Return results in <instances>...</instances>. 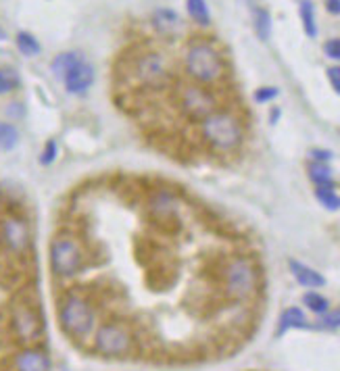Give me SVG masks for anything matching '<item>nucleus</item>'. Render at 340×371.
<instances>
[{
	"label": "nucleus",
	"mask_w": 340,
	"mask_h": 371,
	"mask_svg": "<svg viewBox=\"0 0 340 371\" xmlns=\"http://www.w3.org/2000/svg\"><path fill=\"white\" fill-rule=\"evenodd\" d=\"M221 284H223V294L232 304L248 302L259 290L257 265L244 254H236L228 259L221 269Z\"/></svg>",
	"instance_id": "obj_1"
},
{
	"label": "nucleus",
	"mask_w": 340,
	"mask_h": 371,
	"mask_svg": "<svg viewBox=\"0 0 340 371\" xmlns=\"http://www.w3.org/2000/svg\"><path fill=\"white\" fill-rule=\"evenodd\" d=\"M201 136L203 140L219 153H232L242 144V126L236 115L230 111H213L201 121Z\"/></svg>",
	"instance_id": "obj_2"
},
{
	"label": "nucleus",
	"mask_w": 340,
	"mask_h": 371,
	"mask_svg": "<svg viewBox=\"0 0 340 371\" xmlns=\"http://www.w3.org/2000/svg\"><path fill=\"white\" fill-rule=\"evenodd\" d=\"M184 67L188 76L198 84H215L223 78L226 65L221 53L209 42H192L184 55Z\"/></svg>",
	"instance_id": "obj_3"
},
{
	"label": "nucleus",
	"mask_w": 340,
	"mask_h": 371,
	"mask_svg": "<svg viewBox=\"0 0 340 371\" xmlns=\"http://www.w3.org/2000/svg\"><path fill=\"white\" fill-rule=\"evenodd\" d=\"M59 321L67 336L76 340H88L94 331V313L84 296L69 292L59 307Z\"/></svg>",
	"instance_id": "obj_4"
},
{
	"label": "nucleus",
	"mask_w": 340,
	"mask_h": 371,
	"mask_svg": "<svg viewBox=\"0 0 340 371\" xmlns=\"http://www.w3.org/2000/svg\"><path fill=\"white\" fill-rule=\"evenodd\" d=\"M51 267L59 277H74L84 269V252L82 246L69 238L59 236L51 244Z\"/></svg>",
	"instance_id": "obj_5"
},
{
	"label": "nucleus",
	"mask_w": 340,
	"mask_h": 371,
	"mask_svg": "<svg viewBox=\"0 0 340 371\" xmlns=\"http://www.w3.org/2000/svg\"><path fill=\"white\" fill-rule=\"evenodd\" d=\"M178 101H180L182 113L188 119H194V121H203L207 115L217 111V98L205 86H198V84L182 86Z\"/></svg>",
	"instance_id": "obj_6"
},
{
	"label": "nucleus",
	"mask_w": 340,
	"mask_h": 371,
	"mask_svg": "<svg viewBox=\"0 0 340 371\" xmlns=\"http://www.w3.org/2000/svg\"><path fill=\"white\" fill-rule=\"evenodd\" d=\"M134 78L144 88H161L169 80L167 59L161 53H144L134 61Z\"/></svg>",
	"instance_id": "obj_7"
},
{
	"label": "nucleus",
	"mask_w": 340,
	"mask_h": 371,
	"mask_svg": "<svg viewBox=\"0 0 340 371\" xmlns=\"http://www.w3.org/2000/svg\"><path fill=\"white\" fill-rule=\"evenodd\" d=\"M11 325L19 342L32 344L42 336V319L30 302H17L11 313Z\"/></svg>",
	"instance_id": "obj_8"
},
{
	"label": "nucleus",
	"mask_w": 340,
	"mask_h": 371,
	"mask_svg": "<svg viewBox=\"0 0 340 371\" xmlns=\"http://www.w3.org/2000/svg\"><path fill=\"white\" fill-rule=\"evenodd\" d=\"M0 240L13 254H24L30 248V230L22 217H7L0 227Z\"/></svg>",
	"instance_id": "obj_9"
},
{
	"label": "nucleus",
	"mask_w": 340,
	"mask_h": 371,
	"mask_svg": "<svg viewBox=\"0 0 340 371\" xmlns=\"http://www.w3.org/2000/svg\"><path fill=\"white\" fill-rule=\"evenodd\" d=\"M146 207H148V213L157 221H163V223L178 221V217L182 213L180 198L173 192H169V190H157V192H153L148 196V200H146Z\"/></svg>",
	"instance_id": "obj_10"
},
{
	"label": "nucleus",
	"mask_w": 340,
	"mask_h": 371,
	"mask_svg": "<svg viewBox=\"0 0 340 371\" xmlns=\"http://www.w3.org/2000/svg\"><path fill=\"white\" fill-rule=\"evenodd\" d=\"M63 82L69 94H86L94 84V67L84 59L65 74Z\"/></svg>",
	"instance_id": "obj_11"
},
{
	"label": "nucleus",
	"mask_w": 340,
	"mask_h": 371,
	"mask_svg": "<svg viewBox=\"0 0 340 371\" xmlns=\"http://www.w3.org/2000/svg\"><path fill=\"white\" fill-rule=\"evenodd\" d=\"M13 369L15 371H51V359L44 350L28 346L15 354Z\"/></svg>",
	"instance_id": "obj_12"
},
{
	"label": "nucleus",
	"mask_w": 340,
	"mask_h": 371,
	"mask_svg": "<svg viewBox=\"0 0 340 371\" xmlns=\"http://www.w3.org/2000/svg\"><path fill=\"white\" fill-rule=\"evenodd\" d=\"M153 26L161 36H176L182 30V19L171 9H161L153 15Z\"/></svg>",
	"instance_id": "obj_13"
},
{
	"label": "nucleus",
	"mask_w": 340,
	"mask_h": 371,
	"mask_svg": "<svg viewBox=\"0 0 340 371\" xmlns=\"http://www.w3.org/2000/svg\"><path fill=\"white\" fill-rule=\"evenodd\" d=\"M290 271L296 277V282L305 288H319V286L325 284L321 273H317L315 269H311V267H307L298 261H290Z\"/></svg>",
	"instance_id": "obj_14"
},
{
	"label": "nucleus",
	"mask_w": 340,
	"mask_h": 371,
	"mask_svg": "<svg viewBox=\"0 0 340 371\" xmlns=\"http://www.w3.org/2000/svg\"><path fill=\"white\" fill-rule=\"evenodd\" d=\"M80 61H84V57L78 53V51H69V53H61V55H57L55 59H53V74L57 76V78H65V74L71 69V67H76Z\"/></svg>",
	"instance_id": "obj_15"
},
{
	"label": "nucleus",
	"mask_w": 340,
	"mask_h": 371,
	"mask_svg": "<svg viewBox=\"0 0 340 371\" xmlns=\"http://www.w3.org/2000/svg\"><path fill=\"white\" fill-rule=\"evenodd\" d=\"M188 15L194 24L198 26H209L211 24V13L207 7V0H186Z\"/></svg>",
	"instance_id": "obj_16"
},
{
	"label": "nucleus",
	"mask_w": 340,
	"mask_h": 371,
	"mask_svg": "<svg viewBox=\"0 0 340 371\" xmlns=\"http://www.w3.org/2000/svg\"><path fill=\"white\" fill-rule=\"evenodd\" d=\"M290 327H309L300 309H294V307H292V309H288V311H284V313H282L278 334L282 336V334H284L286 329H290Z\"/></svg>",
	"instance_id": "obj_17"
},
{
	"label": "nucleus",
	"mask_w": 340,
	"mask_h": 371,
	"mask_svg": "<svg viewBox=\"0 0 340 371\" xmlns=\"http://www.w3.org/2000/svg\"><path fill=\"white\" fill-rule=\"evenodd\" d=\"M300 21H303V30L309 38H315L317 36V24H315V11H313V5L311 0H303L300 3Z\"/></svg>",
	"instance_id": "obj_18"
},
{
	"label": "nucleus",
	"mask_w": 340,
	"mask_h": 371,
	"mask_svg": "<svg viewBox=\"0 0 340 371\" xmlns=\"http://www.w3.org/2000/svg\"><path fill=\"white\" fill-rule=\"evenodd\" d=\"M22 86V78L13 67H0V96L9 94Z\"/></svg>",
	"instance_id": "obj_19"
},
{
	"label": "nucleus",
	"mask_w": 340,
	"mask_h": 371,
	"mask_svg": "<svg viewBox=\"0 0 340 371\" xmlns=\"http://www.w3.org/2000/svg\"><path fill=\"white\" fill-rule=\"evenodd\" d=\"M255 32L259 36V40H269L271 36V17L265 9H257L255 11Z\"/></svg>",
	"instance_id": "obj_20"
},
{
	"label": "nucleus",
	"mask_w": 340,
	"mask_h": 371,
	"mask_svg": "<svg viewBox=\"0 0 340 371\" xmlns=\"http://www.w3.org/2000/svg\"><path fill=\"white\" fill-rule=\"evenodd\" d=\"M17 49H19L26 57H36V55H40V42H38L36 36H32L30 32H19V34H17Z\"/></svg>",
	"instance_id": "obj_21"
},
{
	"label": "nucleus",
	"mask_w": 340,
	"mask_h": 371,
	"mask_svg": "<svg viewBox=\"0 0 340 371\" xmlns=\"http://www.w3.org/2000/svg\"><path fill=\"white\" fill-rule=\"evenodd\" d=\"M19 142V132L11 123H0V148L13 150Z\"/></svg>",
	"instance_id": "obj_22"
},
{
	"label": "nucleus",
	"mask_w": 340,
	"mask_h": 371,
	"mask_svg": "<svg viewBox=\"0 0 340 371\" xmlns=\"http://www.w3.org/2000/svg\"><path fill=\"white\" fill-rule=\"evenodd\" d=\"M315 196H317V200H319L325 209H330V211H334V209L340 207V198L336 196L334 186H317V188H315Z\"/></svg>",
	"instance_id": "obj_23"
},
{
	"label": "nucleus",
	"mask_w": 340,
	"mask_h": 371,
	"mask_svg": "<svg viewBox=\"0 0 340 371\" xmlns=\"http://www.w3.org/2000/svg\"><path fill=\"white\" fill-rule=\"evenodd\" d=\"M309 178H311V182L317 184V186H332L330 169H328V165H323V163H313V165L309 167Z\"/></svg>",
	"instance_id": "obj_24"
},
{
	"label": "nucleus",
	"mask_w": 340,
	"mask_h": 371,
	"mask_svg": "<svg viewBox=\"0 0 340 371\" xmlns=\"http://www.w3.org/2000/svg\"><path fill=\"white\" fill-rule=\"evenodd\" d=\"M305 304L311 309V311H315V313H325L328 311V300L323 298V296H319V294H315V292H309V294H305Z\"/></svg>",
	"instance_id": "obj_25"
},
{
	"label": "nucleus",
	"mask_w": 340,
	"mask_h": 371,
	"mask_svg": "<svg viewBox=\"0 0 340 371\" xmlns=\"http://www.w3.org/2000/svg\"><path fill=\"white\" fill-rule=\"evenodd\" d=\"M278 88H271V86H263L255 92V103H269L278 96Z\"/></svg>",
	"instance_id": "obj_26"
},
{
	"label": "nucleus",
	"mask_w": 340,
	"mask_h": 371,
	"mask_svg": "<svg viewBox=\"0 0 340 371\" xmlns=\"http://www.w3.org/2000/svg\"><path fill=\"white\" fill-rule=\"evenodd\" d=\"M323 53L330 57V59H336L340 61V38H332L323 44Z\"/></svg>",
	"instance_id": "obj_27"
},
{
	"label": "nucleus",
	"mask_w": 340,
	"mask_h": 371,
	"mask_svg": "<svg viewBox=\"0 0 340 371\" xmlns=\"http://www.w3.org/2000/svg\"><path fill=\"white\" fill-rule=\"evenodd\" d=\"M55 157H57V144L51 140V142L46 144V150H44V155L40 157V161H42L44 165H51V163L55 161Z\"/></svg>",
	"instance_id": "obj_28"
},
{
	"label": "nucleus",
	"mask_w": 340,
	"mask_h": 371,
	"mask_svg": "<svg viewBox=\"0 0 340 371\" xmlns=\"http://www.w3.org/2000/svg\"><path fill=\"white\" fill-rule=\"evenodd\" d=\"M328 80H330L332 88L340 94V67H330L328 69Z\"/></svg>",
	"instance_id": "obj_29"
},
{
	"label": "nucleus",
	"mask_w": 340,
	"mask_h": 371,
	"mask_svg": "<svg viewBox=\"0 0 340 371\" xmlns=\"http://www.w3.org/2000/svg\"><path fill=\"white\" fill-rule=\"evenodd\" d=\"M321 325H323V327H338V325H340V311H334V313L325 315V317L321 319Z\"/></svg>",
	"instance_id": "obj_30"
},
{
	"label": "nucleus",
	"mask_w": 340,
	"mask_h": 371,
	"mask_svg": "<svg viewBox=\"0 0 340 371\" xmlns=\"http://www.w3.org/2000/svg\"><path fill=\"white\" fill-rule=\"evenodd\" d=\"M325 9L332 15H340V0H325Z\"/></svg>",
	"instance_id": "obj_31"
},
{
	"label": "nucleus",
	"mask_w": 340,
	"mask_h": 371,
	"mask_svg": "<svg viewBox=\"0 0 340 371\" xmlns=\"http://www.w3.org/2000/svg\"><path fill=\"white\" fill-rule=\"evenodd\" d=\"M311 155H313V159L317 161V163H323V161H330L332 159V155L328 153V150H311Z\"/></svg>",
	"instance_id": "obj_32"
}]
</instances>
